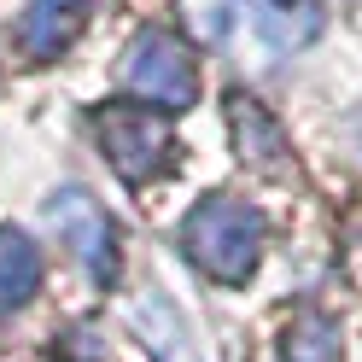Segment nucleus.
<instances>
[{
    "instance_id": "obj_1",
    "label": "nucleus",
    "mask_w": 362,
    "mask_h": 362,
    "mask_svg": "<svg viewBox=\"0 0 362 362\" xmlns=\"http://www.w3.org/2000/svg\"><path fill=\"white\" fill-rule=\"evenodd\" d=\"M257 245H263V222L240 199H205L187 216V252L216 281H245L257 263Z\"/></svg>"
},
{
    "instance_id": "obj_2",
    "label": "nucleus",
    "mask_w": 362,
    "mask_h": 362,
    "mask_svg": "<svg viewBox=\"0 0 362 362\" xmlns=\"http://www.w3.org/2000/svg\"><path fill=\"white\" fill-rule=\"evenodd\" d=\"M129 88L158 105H181L193 94V71H187V53L175 47V35H146L129 53Z\"/></svg>"
},
{
    "instance_id": "obj_3",
    "label": "nucleus",
    "mask_w": 362,
    "mask_h": 362,
    "mask_svg": "<svg viewBox=\"0 0 362 362\" xmlns=\"http://www.w3.org/2000/svg\"><path fill=\"white\" fill-rule=\"evenodd\" d=\"M105 146L111 158L129 170V175H146L164 164V146H170V134L158 117H117V129H105Z\"/></svg>"
},
{
    "instance_id": "obj_4",
    "label": "nucleus",
    "mask_w": 362,
    "mask_h": 362,
    "mask_svg": "<svg viewBox=\"0 0 362 362\" xmlns=\"http://www.w3.org/2000/svg\"><path fill=\"white\" fill-rule=\"evenodd\" d=\"M76 18H82V0H35L30 18H24V47L35 59L59 53L64 41L76 35Z\"/></svg>"
},
{
    "instance_id": "obj_5",
    "label": "nucleus",
    "mask_w": 362,
    "mask_h": 362,
    "mask_svg": "<svg viewBox=\"0 0 362 362\" xmlns=\"http://www.w3.org/2000/svg\"><path fill=\"white\" fill-rule=\"evenodd\" d=\"M35 275H41L35 252H30L18 234H0V310L24 304L30 292H35Z\"/></svg>"
},
{
    "instance_id": "obj_6",
    "label": "nucleus",
    "mask_w": 362,
    "mask_h": 362,
    "mask_svg": "<svg viewBox=\"0 0 362 362\" xmlns=\"http://www.w3.org/2000/svg\"><path fill=\"white\" fill-rule=\"evenodd\" d=\"M286 362H333V327L327 322H304L286 345Z\"/></svg>"
}]
</instances>
